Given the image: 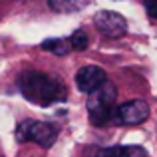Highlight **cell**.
<instances>
[{"mask_svg":"<svg viewBox=\"0 0 157 157\" xmlns=\"http://www.w3.org/2000/svg\"><path fill=\"white\" fill-rule=\"evenodd\" d=\"M92 0H50V8L58 14H72L86 8Z\"/></svg>","mask_w":157,"mask_h":157,"instance_id":"8","label":"cell"},{"mask_svg":"<svg viewBox=\"0 0 157 157\" xmlns=\"http://www.w3.org/2000/svg\"><path fill=\"white\" fill-rule=\"evenodd\" d=\"M149 117V105L143 100H131L113 109V119L121 125H139Z\"/></svg>","mask_w":157,"mask_h":157,"instance_id":"4","label":"cell"},{"mask_svg":"<svg viewBox=\"0 0 157 157\" xmlns=\"http://www.w3.org/2000/svg\"><path fill=\"white\" fill-rule=\"evenodd\" d=\"M42 50H48L56 56H66L72 48H70L68 40H60V38H50V40H44L42 42Z\"/></svg>","mask_w":157,"mask_h":157,"instance_id":"9","label":"cell"},{"mask_svg":"<svg viewBox=\"0 0 157 157\" xmlns=\"http://www.w3.org/2000/svg\"><path fill=\"white\" fill-rule=\"evenodd\" d=\"M98 157H147L145 149L135 145H115L109 149H101Z\"/></svg>","mask_w":157,"mask_h":157,"instance_id":"7","label":"cell"},{"mask_svg":"<svg viewBox=\"0 0 157 157\" xmlns=\"http://www.w3.org/2000/svg\"><path fill=\"white\" fill-rule=\"evenodd\" d=\"M20 92L28 101L42 107L64 101L68 94L62 80L44 72H26L20 78Z\"/></svg>","mask_w":157,"mask_h":157,"instance_id":"1","label":"cell"},{"mask_svg":"<svg viewBox=\"0 0 157 157\" xmlns=\"http://www.w3.org/2000/svg\"><path fill=\"white\" fill-rule=\"evenodd\" d=\"M68 42H70V48H72V50L82 52V50L88 48V34H86L84 30H76L72 36H70Z\"/></svg>","mask_w":157,"mask_h":157,"instance_id":"10","label":"cell"},{"mask_svg":"<svg viewBox=\"0 0 157 157\" xmlns=\"http://www.w3.org/2000/svg\"><path fill=\"white\" fill-rule=\"evenodd\" d=\"M105 80H107L105 72L100 68V66H94V64L80 68L78 74H76V86H78V90L84 92V94L94 92V90L100 88Z\"/></svg>","mask_w":157,"mask_h":157,"instance_id":"6","label":"cell"},{"mask_svg":"<svg viewBox=\"0 0 157 157\" xmlns=\"http://www.w3.org/2000/svg\"><path fill=\"white\" fill-rule=\"evenodd\" d=\"M58 137V131L52 123L26 119L16 127V139L18 141H34L40 147H50Z\"/></svg>","mask_w":157,"mask_h":157,"instance_id":"3","label":"cell"},{"mask_svg":"<svg viewBox=\"0 0 157 157\" xmlns=\"http://www.w3.org/2000/svg\"><path fill=\"white\" fill-rule=\"evenodd\" d=\"M143 4H145L147 16L151 20H157V0H143Z\"/></svg>","mask_w":157,"mask_h":157,"instance_id":"11","label":"cell"},{"mask_svg":"<svg viewBox=\"0 0 157 157\" xmlns=\"http://www.w3.org/2000/svg\"><path fill=\"white\" fill-rule=\"evenodd\" d=\"M96 28L107 38H119L127 32V22L119 12L113 10H101L96 14Z\"/></svg>","mask_w":157,"mask_h":157,"instance_id":"5","label":"cell"},{"mask_svg":"<svg viewBox=\"0 0 157 157\" xmlns=\"http://www.w3.org/2000/svg\"><path fill=\"white\" fill-rule=\"evenodd\" d=\"M115 86L109 80H105L100 88H96L94 92H90L88 98V113H90V121L94 125H104L107 123V119L113 115L115 109Z\"/></svg>","mask_w":157,"mask_h":157,"instance_id":"2","label":"cell"}]
</instances>
